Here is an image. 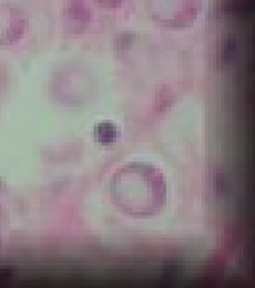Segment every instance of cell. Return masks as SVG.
Listing matches in <instances>:
<instances>
[{"mask_svg":"<svg viewBox=\"0 0 255 288\" xmlns=\"http://www.w3.org/2000/svg\"><path fill=\"white\" fill-rule=\"evenodd\" d=\"M252 0H234L233 2V11H238V13H247L252 10Z\"/></svg>","mask_w":255,"mask_h":288,"instance_id":"cell-1","label":"cell"}]
</instances>
